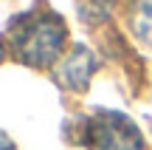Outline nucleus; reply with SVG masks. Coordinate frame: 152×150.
Segmentation results:
<instances>
[{
	"label": "nucleus",
	"instance_id": "nucleus-4",
	"mask_svg": "<svg viewBox=\"0 0 152 150\" xmlns=\"http://www.w3.org/2000/svg\"><path fill=\"white\" fill-rule=\"evenodd\" d=\"M130 28L141 43L152 45V0H135L130 9Z\"/></svg>",
	"mask_w": 152,
	"mask_h": 150
},
{
	"label": "nucleus",
	"instance_id": "nucleus-3",
	"mask_svg": "<svg viewBox=\"0 0 152 150\" xmlns=\"http://www.w3.org/2000/svg\"><path fill=\"white\" fill-rule=\"evenodd\" d=\"M93 71H96V54L87 45H73L71 54H65L59 65H54V79L68 91H85Z\"/></svg>",
	"mask_w": 152,
	"mask_h": 150
},
{
	"label": "nucleus",
	"instance_id": "nucleus-5",
	"mask_svg": "<svg viewBox=\"0 0 152 150\" xmlns=\"http://www.w3.org/2000/svg\"><path fill=\"white\" fill-rule=\"evenodd\" d=\"M0 150H14V145H11V139L0 130Z\"/></svg>",
	"mask_w": 152,
	"mask_h": 150
},
{
	"label": "nucleus",
	"instance_id": "nucleus-2",
	"mask_svg": "<svg viewBox=\"0 0 152 150\" xmlns=\"http://www.w3.org/2000/svg\"><path fill=\"white\" fill-rule=\"evenodd\" d=\"M71 142L93 150H144V136L132 119L115 111H99L76 119V136Z\"/></svg>",
	"mask_w": 152,
	"mask_h": 150
},
{
	"label": "nucleus",
	"instance_id": "nucleus-1",
	"mask_svg": "<svg viewBox=\"0 0 152 150\" xmlns=\"http://www.w3.org/2000/svg\"><path fill=\"white\" fill-rule=\"evenodd\" d=\"M65 23L54 11H37L26 14L11 28V48L17 60L31 68H48L56 62L65 45Z\"/></svg>",
	"mask_w": 152,
	"mask_h": 150
},
{
	"label": "nucleus",
	"instance_id": "nucleus-6",
	"mask_svg": "<svg viewBox=\"0 0 152 150\" xmlns=\"http://www.w3.org/2000/svg\"><path fill=\"white\" fill-rule=\"evenodd\" d=\"M3 54H6V45H3V40H0V60H3Z\"/></svg>",
	"mask_w": 152,
	"mask_h": 150
}]
</instances>
